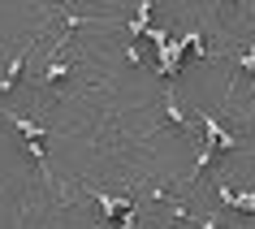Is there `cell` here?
I'll return each mask as SVG.
<instances>
[{
	"label": "cell",
	"mask_w": 255,
	"mask_h": 229,
	"mask_svg": "<svg viewBox=\"0 0 255 229\" xmlns=\"http://www.w3.org/2000/svg\"><path fill=\"white\" fill-rule=\"evenodd\" d=\"M160 104H164V121L173 125V130H186V125H190L186 108H182V100H177L173 91H164V100H160Z\"/></svg>",
	"instance_id": "5b68a950"
},
{
	"label": "cell",
	"mask_w": 255,
	"mask_h": 229,
	"mask_svg": "<svg viewBox=\"0 0 255 229\" xmlns=\"http://www.w3.org/2000/svg\"><path fill=\"white\" fill-rule=\"evenodd\" d=\"M195 229H221V212H216V216H203V221H195Z\"/></svg>",
	"instance_id": "8fae6325"
},
{
	"label": "cell",
	"mask_w": 255,
	"mask_h": 229,
	"mask_svg": "<svg viewBox=\"0 0 255 229\" xmlns=\"http://www.w3.org/2000/svg\"><path fill=\"white\" fill-rule=\"evenodd\" d=\"M126 56H130V61H134V65H143V52H138V43H134V39L126 43Z\"/></svg>",
	"instance_id": "7c38bea8"
},
{
	"label": "cell",
	"mask_w": 255,
	"mask_h": 229,
	"mask_svg": "<svg viewBox=\"0 0 255 229\" xmlns=\"http://www.w3.org/2000/svg\"><path fill=\"white\" fill-rule=\"evenodd\" d=\"M169 221H177V225H190L195 216H190V208H186V203H169Z\"/></svg>",
	"instance_id": "ba28073f"
},
{
	"label": "cell",
	"mask_w": 255,
	"mask_h": 229,
	"mask_svg": "<svg viewBox=\"0 0 255 229\" xmlns=\"http://www.w3.org/2000/svg\"><path fill=\"white\" fill-rule=\"evenodd\" d=\"M234 74H251V78H255V43L238 56V69H234Z\"/></svg>",
	"instance_id": "52a82bcc"
},
{
	"label": "cell",
	"mask_w": 255,
	"mask_h": 229,
	"mask_svg": "<svg viewBox=\"0 0 255 229\" xmlns=\"http://www.w3.org/2000/svg\"><path fill=\"white\" fill-rule=\"evenodd\" d=\"M39 78H43V87H61V82L69 78V65H65V61H61V52H52V56H48V61H43Z\"/></svg>",
	"instance_id": "277c9868"
},
{
	"label": "cell",
	"mask_w": 255,
	"mask_h": 229,
	"mask_svg": "<svg viewBox=\"0 0 255 229\" xmlns=\"http://www.w3.org/2000/svg\"><path fill=\"white\" fill-rule=\"evenodd\" d=\"M186 48H190V56H195V61H203V56H208V43H203V30H186Z\"/></svg>",
	"instance_id": "8992f818"
},
{
	"label": "cell",
	"mask_w": 255,
	"mask_h": 229,
	"mask_svg": "<svg viewBox=\"0 0 255 229\" xmlns=\"http://www.w3.org/2000/svg\"><path fill=\"white\" fill-rule=\"evenodd\" d=\"M251 229H255V225H251Z\"/></svg>",
	"instance_id": "4fadbf2b"
},
{
	"label": "cell",
	"mask_w": 255,
	"mask_h": 229,
	"mask_svg": "<svg viewBox=\"0 0 255 229\" xmlns=\"http://www.w3.org/2000/svg\"><path fill=\"white\" fill-rule=\"evenodd\" d=\"M199 121H203V138H208V143H212L216 151H234V147H238V138L229 134V130H225L221 121H216L208 108H199Z\"/></svg>",
	"instance_id": "6da1fadb"
},
{
	"label": "cell",
	"mask_w": 255,
	"mask_h": 229,
	"mask_svg": "<svg viewBox=\"0 0 255 229\" xmlns=\"http://www.w3.org/2000/svg\"><path fill=\"white\" fill-rule=\"evenodd\" d=\"M238 212L242 216H255V190H238Z\"/></svg>",
	"instance_id": "9c48e42d"
},
{
	"label": "cell",
	"mask_w": 255,
	"mask_h": 229,
	"mask_svg": "<svg viewBox=\"0 0 255 229\" xmlns=\"http://www.w3.org/2000/svg\"><path fill=\"white\" fill-rule=\"evenodd\" d=\"M87 195H91V199L100 203L104 221H117V216H126L130 208H134V199H113V195H104V190H95V186H87Z\"/></svg>",
	"instance_id": "3957f363"
},
{
	"label": "cell",
	"mask_w": 255,
	"mask_h": 229,
	"mask_svg": "<svg viewBox=\"0 0 255 229\" xmlns=\"http://www.w3.org/2000/svg\"><path fill=\"white\" fill-rule=\"evenodd\" d=\"M26 56H30V39L22 43V48L13 52V61L4 65V74H0V91H13L17 82H22V69H26Z\"/></svg>",
	"instance_id": "7a4b0ae2"
},
{
	"label": "cell",
	"mask_w": 255,
	"mask_h": 229,
	"mask_svg": "<svg viewBox=\"0 0 255 229\" xmlns=\"http://www.w3.org/2000/svg\"><path fill=\"white\" fill-rule=\"evenodd\" d=\"M134 225H138V208H130V212L117 221V229H134Z\"/></svg>",
	"instance_id": "30bf717a"
}]
</instances>
